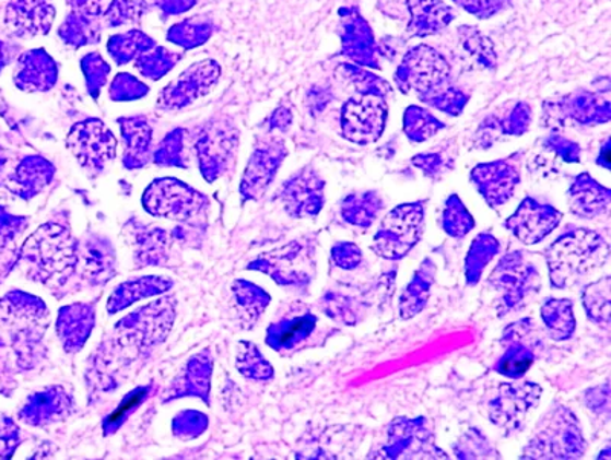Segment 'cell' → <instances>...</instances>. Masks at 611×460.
Returning <instances> with one entry per match:
<instances>
[{
    "label": "cell",
    "instance_id": "cell-1",
    "mask_svg": "<svg viewBox=\"0 0 611 460\" xmlns=\"http://www.w3.org/2000/svg\"><path fill=\"white\" fill-rule=\"evenodd\" d=\"M610 245L597 232L571 227L544 249L549 279L555 290H567L609 262Z\"/></svg>",
    "mask_w": 611,
    "mask_h": 460
},
{
    "label": "cell",
    "instance_id": "cell-2",
    "mask_svg": "<svg viewBox=\"0 0 611 460\" xmlns=\"http://www.w3.org/2000/svg\"><path fill=\"white\" fill-rule=\"evenodd\" d=\"M19 263L26 267V274L44 285H63L77 267V245L71 229L59 224L42 225L19 251Z\"/></svg>",
    "mask_w": 611,
    "mask_h": 460
},
{
    "label": "cell",
    "instance_id": "cell-3",
    "mask_svg": "<svg viewBox=\"0 0 611 460\" xmlns=\"http://www.w3.org/2000/svg\"><path fill=\"white\" fill-rule=\"evenodd\" d=\"M587 451L581 424L571 409L555 404L537 424L521 459H581Z\"/></svg>",
    "mask_w": 611,
    "mask_h": 460
},
{
    "label": "cell",
    "instance_id": "cell-4",
    "mask_svg": "<svg viewBox=\"0 0 611 460\" xmlns=\"http://www.w3.org/2000/svg\"><path fill=\"white\" fill-rule=\"evenodd\" d=\"M317 240L314 236L299 237L257 257L248 270L260 271L277 285L307 291L317 272Z\"/></svg>",
    "mask_w": 611,
    "mask_h": 460
},
{
    "label": "cell",
    "instance_id": "cell-5",
    "mask_svg": "<svg viewBox=\"0 0 611 460\" xmlns=\"http://www.w3.org/2000/svg\"><path fill=\"white\" fill-rule=\"evenodd\" d=\"M487 283L498 294V317L525 308L540 291L541 274L537 264L522 251L507 252L492 270Z\"/></svg>",
    "mask_w": 611,
    "mask_h": 460
},
{
    "label": "cell",
    "instance_id": "cell-6",
    "mask_svg": "<svg viewBox=\"0 0 611 460\" xmlns=\"http://www.w3.org/2000/svg\"><path fill=\"white\" fill-rule=\"evenodd\" d=\"M426 201L395 207L380 222L372 249L383 259L398 262L410 255L424 236Z\"/></svg>",
    "mask_w": 611,
    "mask_h": 460
},
{
    "label": "cell",
    "instance_id": "cell-7",
    "mask_svg": "<svg viewBox=\"0 0 611 460\" xmlns=\"http://www.w3.org/2000/svg\"><path fill=\"white\" fill-rule=\"evenodd\" d=\"M371 459H449L442 448L425 416L396 417L388 425L386 439Z\"/></svg>",
    "mask_w": 611,
    "mask_h": 460
},
{
    "label": "cell",
    "instance_id": "cell-8",
    "mask_svg": "<svg viewBox=\"0 0 611 460\" xmlns=\"http://www.w3.org/2000/svg\"><path fill=\"white\" fill-rule=\"evenodd\" d=\"M502 346L505 352L492 369L502 377L517 381L528 374L543 347L540 329L532 318H521L507 326L502 335Z\"/></svg>",
    "mask_w": 611,
    "mask_h": 460
},
{
    "label": "cell",
    "instance_id": "cell-9",
    "mask_svg": "<svg viewBox=\"0 0 611 460\" xmlns=\"http://www.w3.org/2000/svg\"><path fill=\"white\" fill-rule=\"evenodd\" d=\"M145 212L156 217L188 221L209 207L202 193L191 189L178 179H156L142 197Z\"/></svg>",
    "mask_w": 611,
    "mask_h": 460
},
{
    "label": "cell",
    "instance_id": "cell-10",
    "mask_svg": "<svg viewBox=\"0 0 611 460\" xmlns=\"http://www.w3.org/2000/svg\"><path fill=\"white\" fill-rule=\"evenodd\" d=\"M543 389L536 382H505L490 401L487 417L506 433L521 430L522 421L540 401Z\"/></svg>",
    "mask_w": 611,
    "mask_h": 460
},
{
    "label": "cell",
    "instance_id": "cell-11",
    "mask_svg": "<svg viewBox=\"0 0 611 460\" xmlns=\"http://www.w3.org/2000/svg\"><path fill=\"white\" fill-rule=\"evenodd\" d=\"M563 221V213L555 207L541 204L537 199L525 198L514 214H510L503 227L517 237L521 244L537 245L551 236Z\"/></svg>",
    "mask_w": 611,
    "mask_h": 460
},
{
    "label": "cell",
    "instance_id": "cell-12",
    "mask_svg": "<svg viewBox=\"0 0 611 460\" xmlns=\"http://www.w3.org/2000/svg\"><path fill=\"white\" fill-rule=\"evenodd\" d=\"M325 181L313 168H303L283 184L277 199L294 220L317 217L325 207Z\"/></svg>",
    "mask_w": 611,
    "mask_h": 460
},
{
    "label": "cell",
    "instance_id": "cell-13",
    "mask_svg": "<svg viewBox=\"0 0 611 460\" xmlns=\"http://www.w3.org/2000/svg\"><path fill=\"white\" fill-rule=\"evenodd\" d=\"M520 166L517 156L495 163L480 164L471 172V181L485 199L487 207L497 210L514 198L520 184Z\"/></svg>",
    "mask_w": 611,
    "mask_h": 460
},
{
    "label": "cell",
    "instance_id": "cell-14",
    "mask_svg": "<svg viewBox=\"0 0 611 460\" xmlns=\"http://www.w3.org/2000/svg\"><path fill=\"white\" fill-rule=\"evenodd\" d=\"M115 138L102 121L91 120L75 126L68 138V149L84 168L102 172L115 156Z\"/></svg>",
    "mask_w": 611,
    "mask_h": 460
},
{
    "label": "cell",
    "instance_id": "cell-15",
    "mask_svg": "<svg viewBox=\"0 0 611 460\" xmlns=\"http://www.w3.org/2000/svg\"><path fill=\"white\" fill-rule=\"evenodd\" d=\"M175 308L168 300L152 303L148 308L137 310L117 325L118 331L137 340L140 346H152L163 341L171 331Z\"/></svg>",
    "mask_w": 611,
    "mask_h": 460
},
{
    "label": "cell",
    "instance_id": "cell-16",
    "mask_svg": "<svg viewBox=\"0 0 611 460\" xmlns=\"http://www.w3.org/2000/svg\"><path fill=\"white\" fill-rule=\"evenodd\" d=\"M386 125V107L379 99L351 102L341 115L344 137L353 143L368 144L378 140Z\"/></svg>",
    "mask_w": 611,
    "mask_h": 460
},
{
    "label": "cell",
    "instance_id": "cell-17",
    "mask_svg": "<svg viewBox=\"0 0 611 460\" xmlns=\"http://www.w3.org/2000/svg\"><path fill=\"white\" fill-rule=\"evenodd\" d=\"M82 279L91 286H102L109 282L117 272V257L113 244L105 237H86L77 245V267Z\"/></svg>",
    "mask_w": 611,
    "mask_h": 460
},
{
    "label": "cell",
    "instance_id": "cell-18",
    "mask_svg": "<svg viewBox=\"0 0 611 460\" xmlns=\"http://www.w3.org/2000/svg\"><path fill=\"white\" fill-rule=\"evenodd\" d=\"M283 145H268V148L257 149L246 167L244 181H242L240 193L245 201H259L268 187L274 181L277 170L283 163Z\"/></svg>",
    "mask_w": 611,
    "mask_h": 460
},
{
    "label": "cell",
    "instance_id": "cell-19",
    "mask_svg": "<svg viewBox=\"0 0 611 460\" xmlns=\"http://www.w3.org/2000/svg\"><path fill=\"white\" fill-rule=\"evenodd\" d=\"M571 213L581 220H598L609 213L611 190L595 181L589 174H581L567 193Z\"/></svg>",
    "mask_w": 611,
    "mask_h": 460
},
{
    "label": "cell",
    "instance_id": "cell-20",
    "mask_svg": "<svg viewBox=\"0 0 611 460\" xmlns=\"http://www.w3.org/2000/svg\"><path fill=\"white\" fill-rule=\"evenodd\" d=\"M72 401L60 387H51L44 392L31 394L26 404L23 405L19 417L23 423L44 427L56 421L71 415Z\"/></svg>",
    "mask_w": 611,
    "mask_h": 460
},
{
    "label": "cell",
    "instance_id": "cell-21",
    "mask_svg": "<svg viewBox=\"0 0 611 460\" xmlns=\"http://www.w3.org/2000/svg\"><path fill=\"white\" fill-rule=\"evenodd\" d=\"M317 323L318 318L310 310L282 318L269 325L267 344L277 352L292 351L313 335Z\"/></svg>",
    "mask_w": 611,
    "mask_h": 460
},
{
    "label": "cell",
    "instance_id": "cell-22",
    "mask_svg": "<svg viewBox=\"0 0 611 460\" xmlns=\"http://www.w3.org/2000/svg\"><path fill=\"white\" fill-rule=\"evenodd\" d=\"M95 326V308L91 305H71L60 309L59 320H57V331L64 351L79 352L91 335L92 328Z\"/></svg>",
    "mask_w": 611,
    "mask_h": 460
},
{
    "label": "cell",
    "instance_id": "cell-23",
    "mask_svg": "<svg viewBox=\"0 0 611 460\" xmlns=\"http://www.w3.org/2000/svg\"><path fill=\"white\" fill-rule=\"evenodd\" d=\"M436 263L428 257L419 264L413 279L410 280L409 285L402 291L401 298H399V317L402 320H411L426 308L430 295H432L434 280H436Z\"/></svg>",
    "mask_w": 611,
    "mask_h": 460
},
{
    "label": "cell",
    "instance_id": "cell-24",
    "mask_svg": "<svg viewBox=\"0 0 611 460\" xmlns=\"http://www.w3.org/2000/svg\"><path fill=\"white\" fill-rule=\"evenodd\" d=\"M384 209V199L378 191L352 193L341 201V220L352 227L367 229L378 220Z\"/></svg>",
    "mask_w": 611,
    "mask_h": 460
},
{
    "label": "cell",
    "instance_id": "cell-25",
    "mask_svg": "<svg viewBox=\"0 0 611 460\" xmlns=\"http://www.w3.org/2000/svg\"><path fill=\"white\" fill-rule=\"evenodd\" d=\"M172 286L171 279L157 278V275L156 278L155 275H149V278L129 280V282L121 283L114 291L113 297L107 303V309H109L110 314L118 312V310L126 309L127 306L133 305L134 302L141 300V298L167 293Z\"/></svg>",
    "mask_w": 611,
    "mask_h": 460
},
{
    "label": "cell",
    "instance_id": "cell-26",
    "mask_svg": "<svg viewBox=\"0 0 611 460\" xmlns=\"http://www.w3.org/2000/svg\"><path fill=\"white\" fill-rule=\"evenodd\" d=\"M226 133H210L203 137L198 144L199 158H201L202 175L207 181L213 182L219 176L224 174L226 163L232 160L234 149V138L225 137Z\"/></svg>",
    "mask_w": 611,
    "mask_h": 460
},
{
    "label": "cell",
    "instance_id": "cell-27",
    "mask_svg": "<svg viewBox=\"0 0 611 460\" xmlns=\"http://www.w3.org/2000/svg\"><path fill=\"white\" fill-rule=\"evenodd\" d=\"M541 320H543L549 339L553 341L571 340L576 331L574 302L568 298H545L541 306Z\"/></svg>",
    "mask_w": 611,
    "mask_h": 460
},
{
    "label": "cell",
    "instance_id": "cell-28",
    "mask_svg": "<svg viewBox=\"0 0 611 460\" xmlns=\"http://www.w3.org/2000/svg\"><path fill=\"white\" fill-rule=\"evenodd\" d=\"M502 251V244L490 232L480 233L472 240L468 255L465 257V280L468 286H475L482 279L487 264Z\"/></svg>",
    "mask_w": 611,
    "mask_h": 460
},
{
    "label": "cell",
    "instance_id": "cell-29",
    "mask_svg": "<svg viewBox=\"0 0 611 460\" xmlns=\"http://www.w3.org/2000/svg\"><path fill=\"white\" fill-rule=\"evenodd\" d=\"M28 227L26 217L8 213L5 207L0 205V274L3 278L13 270L19 260L17 239Z\"/></svg>",
    "mask_w": 611,
    "mask_h": 460
},
{
    "label": "cell",
    "instance_id": "cell-30",
    "mask_svg": "<svg viewBox=\"0 0 611 460\" xmlns=\"http://www.w3.org/2000/svg\"><path fill=\"white\" fill-rule=\"evenodd\" d=\"M211 356L199 354L193 356L187 364V369L184 371L183 378L179 379V386L176 387L175 392L172 390V398L187 397V394H195V397L202 398L209 402L210 377L211 369H213Z\"/></svg>",
    "mask_w": 611,
    "mask_h": 460
},
{
    "label": "cell",
    "instance_id": "cell-31",
    "mask_svg": "<svg viewBox=\"0 0 611 460\" xmlns=\"http://www.w3.org/2000/svg\"><path fill=\"white\" fill-rule=\"evenodd\" d=\"M52 176V168L46 161L40 158H26L19 166L17 172L11 179L14 187L11 191L19 198L31 199L38 191L44 189L46 182H49Z\"/></svg>",
    "mask_w": 611,
    "mask_h": 460
},
{
    "label": "cell",
    "instance_id": "cell-32",
    "mask_svg": "<svg viewBox=\"0 0 611 460\" xmlns=\"http://www.w3.org/2000/svg\"><path fill=\"white\" fill-rule=\"evenodd\" d=\"M610 294H611V278L599 279L598 282L589 283L584 286L581 293V300L586 316L589 317L591 323L601 326V328H609L610 326Z\"/></svg>",
    "mask_w": 611,
    "mask_h": 460
},
{
    "label": "cell",
    "instance_id": "cell-33",
    "mask_svg": "<svg viewBox=\"0 0 611 460\" xmlns=\"http://www.w3.org/2000/svg\"><path fill=\"white\" fill-rule=\"evenodd\" d=\"M234 295H236L237 305L244 314V320L248 321L249 328L260 320L261 314L267 310L271 297L267 291L261 287L246 282V280H236L233 286Z\"/></svg>",
    "mask_w": 611,
    "mask_h": 460
},
{
    "label": "cell",
    "instance_id": "cell-34",
    "mask_svg": "<svg viewBox=\"0 0 611 460\" xmlns=\"http://www.w3.org/2000/svg\"><path fill=\"white\" fill-rule=\"evenodd\" d=\"M442 228L453 239H463L468 236V233L475 228L474 216L457 194H451L445 201L444 213H442Z\"/></svg>",
    "mask_w": 611,
    "mask_h": 460
},
{
    "label": "cell",
    "instance_id": "cell-35",
    "mask_svg": "<svg viewBox=\"0 0 611 460\" xmlns=\"http://www.w3.org/2000/svg\"><path fill=\"white\" fill-rule=\"evenodd\" d=\"M125 166L127 168H140L148 163L150 129L144 122L140 125H125Z\"/></svg>",
    "mask_w": 611,
    "mask_h": 460
},
{
    "label": "cell",
    "instance_id": "cell-36",
    "mask_svg": "<svg viewBox=\"0 0 611 460\" xmlns=\"http://www.w3.org/2000/svg\"><path fill=\"white\" fill-rule=\"evenodd\" d=\"M321 309L326 316L340 323L355 326L363 317V306L351 295L328 293L321 298Z\"/></svg>",
    "mask_w": 611,
    "mask_h": 460
},
{
    "label": "cell",
    "instance_id": "cell-37",
    "mask_svg": "<svg viewBox=\"0 0 611 460\" xmlns=\"http://www.w3.org/2000/svg\"><path fill=\"white\" fill-rule=\"evenodd\" d=\"M237 370L252 381H269V379L274 378V369H272L271 363H268L265 356L260 354L259 349L249 341H242L240 343Z\"/></svg>",
    "mask_w": 611,
    "mask_h": 460
},
{
    "label": "cell",
    "instance_id": "cell-38",
    "mask_svg": "<svg viewBox=\"0 0 611 460\" xmlns=\"http://www.w3.org/2000/svg\"><path fill=\"white\" fill-rule=\"evenodd\" d=\"M457 459H498L497 448L479 428H470L462 438L453 446Z\"/></svg>",
    "mask_w": 611,
    "mask_h": 460
},
{
    "label": "cell",
    "instance_id": "cell-39",
    "mask_svg": "<svg viewBox=\"0 0 611 460\" xmlns=\"http://www.w3.org/2000/svg\"><path fill=\"white\" fill-rule=\"evenodd\" d=\"M153 386H141L137 387L133 392L127 393L120 405L110 413L109 416L106 417L105 423H103V430H105V436L113 435V433L117 432L118 428L121 427L122 424L126 423L127 417L132 415L134 410L140 408L142 402H145L152 393Z\"/></svg>",
    "mask_w": 611,
    "mask_h": 460
},
{
    "label": "cell",
    "instance_id": "cell-40",
    "mask_svg": "<svg viewBox=\"0 0 611 460\" xmlns=\"http://www.w3.org/2000/svg\"><path fill=\"white\" fill-rule=\"evenodd\" d=\"M137 262L141 264H161L163 263L164 252L167 249V234L163 229H150L142 232L138 237Z\"/></svg>",
    "mask_w": 611,
    "mask_h": 460
},
{
    "label": "cell",
    "instance_id": "cell-41",
    "mask_svg": "<svg viewBox=\"0 0 611 460\" xmlns=\"http://www.w3.org/2000/svg\"><path fill=\"white\" fill-rule=\"evenodd\" d=\"M330 257L336 267L344 271L356 270L363 263V251L353 241H340V244L333 245Z\"/></svg>",
    "mask_w": 611,
    "mask_h": 460
},
{
    "label": "cell",
    "instance_id": "cell-42",
    "mask_svg": "<svg viewBox=\"0 0 611 460\" xmlns=\"http://www.w3.org/2000/svg\"><path fill=\"white\" fill-rule=\"evenodd\" d=\"M207 417L199 412H184L173 421L175 435L184 439H193L207 428Z\"/></svg>",
    "mask_w": 611,
    "mask_h": 460
},
{
    "label": "cell",
    "instance_id": "cell-43",
    "mask_svg": "<svg viewBox=\"0 0 611 460\" xmlns=\"http://www.w3.org/2000/svg\"><path fill=\"white\" fill-rule=\"evenodd\" d=\"M21 446V430L10 417L0 420V459L13 458Z\"/></svg>",
    "mask_w": 611,
    "mask_h": 460
},
{
    "label": "cell",
    "instance_id": "cell-44",
    "mask_svg": "<svg viewBox=\"0 0 611 460\" xmlns=\"http://www.w3.org/2000/svg\"><path fill=\"white\" fill-rule=\"evenodd\" d=\"M586 405L591 412L597 413L599 416H604L609 420L610 416V385L606 381L604 385L594 387L587 390L584 394Z\"/></svg>",
    "mask_w": 611,
    "mask_h": 460
},
{
    "label": "cell",
    "instance_id": "cell-45",
    "mask_svg": "<svg viewBox=\"0 0 611 460\" xmlns=\"http://www.w3.org/2000/svg\"><path fill=\"white\" fill-rule=\"evenodd\" d=\"M439 129L436 120L425 115H410L407 121V133L411 140L424 141Z\"/></svg>",
    "mask_w": 611,
    "mask_h": 460
},
{
    "label": "cell",
    "instance_id": "cell-46",
    "mask_svg": "<svg viewBox=\"0 0 611 460\" xmlns=\"http://www.w3.org/2000/svg\"><path fill=\"white\" fill-rule=\"evenodd\" d=\"M414 166L421 168L425 176L436 179L444 174L448 166H445L444 160L440 155H419L413 158Z\"/></svg>",
    "mask_w": 611,
    "mask_h": 460
},
{
    "label": "cell",
    "instance_id": "cell-47",
    "mask_svg": "<svg viewBox=\"0 0 611 460\" xmlns=\"http://www.w3.org/2000/svg\"><path fill=\"white\" fill-rule=\"evenodd\" d=\"M598 164L599 166L606 167L607 170H609L610 168L609 144H606L604 149H602L601 156H599L598 158Z\"/></svg>",
    "mask_w": 611,
    "mask_h": 460
},
{
    "label": "cell",
    "instance_id": "cell-48",
    "mask_svg": "<svg viewBox=\"0 0 611 460\" xmlns=\"http://www.w3.org/2000/svg\"><path fill=\"white\" fill-rule=\"evenodd\" d=\"M609 451H610V448H606V450L602 451V453H604V455H599L598 459H609Z\"/></svg>",
    "mask_w": 611,
    "mask_h": 460
}]
</instances>
